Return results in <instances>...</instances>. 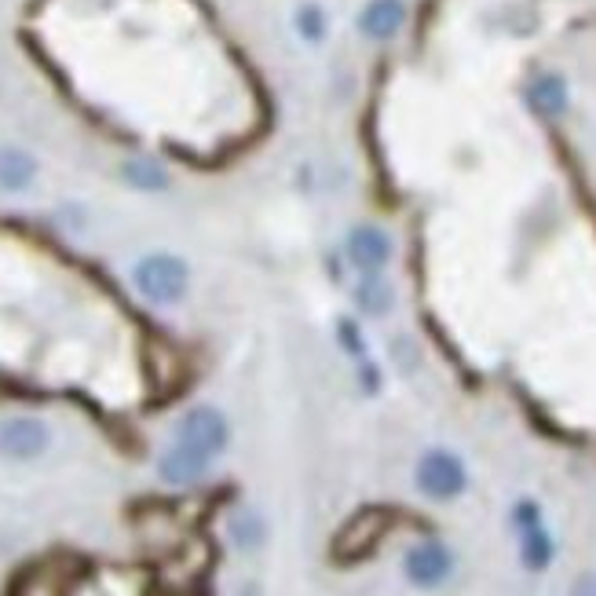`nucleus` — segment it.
Returning <instances> with one entry per match:
<instances>
[{
	"mask_svg": "<svg viewBox=\"0 0 596 596\" xmlns=\"http://www.w3.org/2000/svg\"><path fill=\"white\" fill-rule=\"evenodd\" d=\"M132 286L154 308H172L191 289V267L176 253H147L132 264Z\"/></svg>",
	"mask_w": 596,
	"mask_h": 596,
	"instance_id": "1",
	"label": "nucleus"
},
{
	"mask_svg": "<svg viewBox=\"0 0 596 596\" xmlns=\"http://www.w3.org/2000/svg\"><path fill=\"white\" fill-rule=\"evenodd\" d=\"M414 483L425 498L454 501L469 490V469H465L461 454H454V450H447V447H432L421 454V461H417Z\"/></svg>",
	"mask_w": 596,
	"mask_h": 596,
	"instance_id": "2",
	"label": "nucleus"
},
{
	"mask_svg": "<svg viewBox=\"0 0 596 596\" xmlns=\"http://www.w3.org/2000/svg\"><path fill=\"white\" fill-rule=\"evenodd\" d=\"M172 443L216 461L227 450V443H231V425H227V417L216 406H191L172 428Z\"/></svg>",
	"mask_w": 596,
	"mask_h": 596,
	"instance_id": "3",
	"label": "nucleus"
},
{
	"mask_svg": "<svg viewBox=\"0 0 596 596\" xmlns=\"http://www.w3.org/2000/svg\"><path fill=\"white\" fill-rule=\"evenodd\" d=\"M512 527H516V538H520V564L527 571H545V567L556 560V538L545 527L542 505L534 498H520L512 505Z\"/></svg>",
	"mask_w": 596,
	"mask_h": 596,
	"instance_id": "4",
	"label": "nucleus"
},
{
	"mask_svg": "<svg viewBox=\"0 0 596 596\" xmlns=\"http://www.w3.org/2000/svg\"><path fill=\"white\" fill-rule=\"evenodd\" d=\"M458 567V556L447 542L439 538H425V542L410 545L403 553V578L414 589H439L447 586L450 575Z\"/></svg>",
	"mask_w": 596,
	"mask_h": 596,
	"instance_id": "5",
	"label": "nucleus"
},
{
	"mask_svg": "<svg viewBox=\"0 0 596 596\" xmlns=\"http://www.w3.org/2000/svg\"><path fill=\"white\" fill-rule=\"evenodd\" d=\"M395 242L381 224H355L344 238V256L359 275H381L392 264Z\"/></svg>",
	"mask_w": 596,
	"mask_h": 596,
	"instance_id": "6",
	"label": "nucleus"
},
{
	"mask_svg": "<svg viewBox=\"0 0 596 596\" xmlns=\"http://www.w3.org/2000/svg\"><path fill=\"white\" fill-rule=\"evenodd\" d=\"M52 443V432L37 417H8L0 421V454L11 461H33L41 458Z\"/></svg>",
	"mask_w": 596,
	"mask_h": 596,
	"instance_id": "7",
	"label": "nucleus"
},
{
	"mask_svg": "<svg viewBox=\"0 0 596 596\" xmlns=\"http://www.w3.org/2000/svg\"><path fill=\"white\" fill-rule=\"evenodd\" d=\"M355 26L366 41H392L406 26V4L403 0H366Z\"/></svg>",
	"mask_w": 596,
	"mask_h": 596,
	"instance_id": "8",
	"label": "nucleus"
},
{
	"mask_svg": "<svg viewBox=\"0 0 596 596\" xmlns=\"http://www.w3.org/2000/svg\"><path fill=\"white\" fill-rule=\"evenodd\" d=\"M209 469H213V461L180 447V443H169V450H165L158 461V476L165 479V483H172V487H191V483L209 476Z\"/></svg>",
	"mask_w": 596,
	"mask_h": 596,
	"instance_id": "9",
	"label": "nucleus"
},
{
	"mask_svg": "<svg viewBox=\"0 0 596 596\" xmlns=\"http://www.w3.org/2000/svg\"><path fill=\"white\" fill-rule=\"evenodd\" d=\"M527 107L538 118H564L571 107V88H567L564 74H538L527 85Z\"/></svg>",
	"mask_w": 596,
	"mask_h": 596,
	"instance_id": "10",
	"label": "nucleus"
},
{
	"mask_svg": "<svg viewBox=\"0 0 596 596\" xmlns=\"http://www.w3.org/2000/svg\"><path fill=\"white\" fill-rule=\"evenodd\" d=\"M37 180V158L22 147H0V191L19 194Z\"/></svg>",
	"mask_w": 596,
	"mask_h": 596,
	"instance_id": "11",
	"label": "nucleus"
},
{
	"mask_svg": "<svg viewBox=\"0 0 596 596\" xmlns=\"http://www.w3.org/2000/svg\"><path fill=\"white\" fill-rule=\"evenodd\" d=\"M352 297L362 315H388V308H392V300H395V289L392 282L384 278V271L381 275H359Z\"/></svg>",
	"mask_w": 596,
	"mask_h": 596,
	"instance_id": "12",
	"label": "nucleus"
},
{
	"mask_svg": "<svg viewBox=\"0 0 596 596\" xmlns=\"http://www.w3.org/2000/svg\"><path fill=\"white\" fill-rule=\"evenodd\" d=\"M293 26H297L300 41L308 44H322L326 33H330V19H326V11L319 4H300L297 15H293Z\"/></svg>",
	"mask_w": 596,
	"mask_h": 596,
	"instance_id": "13",
	"label": "nucleus"
},
{
	"mask_svg": "<svg viewBox=\"0 0 596 596\" xmlns=\"http://www.w3.org/2000/svg\"><path fill=\"white\" fill-rule=\"evenodd\" d=\"M231 538H235L238 549H260L267 538V527L256 512H235V520H231Z\"/></svg>",
	"mask_w": 596,
	"mask_h": 596,
	"instance_id": "14",
	"label": "nucleus"
},
{
	"mask_svg": "<svg viewBox=\"0 0 596 596\" xmlns=\"http://www.w3.org/2000/svg\"><path fill=\"white\" fill-rule=\"evenodd\" d=\"M125 176L136 183V187H143V191H161V187L169 183V176H165L154 161H128Z\"/></svg>",
	"mask_w": 596,
	"mask_h": 596,
	"instance_id": "15",
	"label": "nucleus"
},
{
	"mask_svg": "<svg viewBox=\"0 0 596 596\" xmlns=\"http://www.w3.org/2000/svg\"><path fill=\"white\" fill-rule=\"evenodd\" d=\"M337 337H341L344 352L352 355V359H362V355H366V344H362V333H359V326H355L352 319H341V322H337Z\"/></svg>",
	"mask_w": 596,
	"mask_h": 596,
	"instance_id": "16",
	"label": "nucleus"
},
{
	"mask_svg": "<svg viewBox=\"0 0 596 596\" xmlns=\"http://www.w3.org/2000/svg\"><path fill=\"white\" fill-rule=\"evenodd\" d=\"M571 596H596V575H582L571 589Z\"/></svg>",
	"mask_w": 596,
	"mask_h": 596,
	"instance_id": "17",
	"label": "nucleus"
}]
</instances>
